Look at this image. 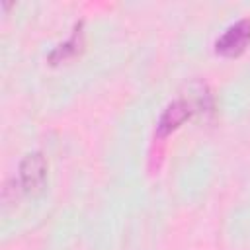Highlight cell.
Listing matches in <instances>:
<instances>
[{
  "instance_id": "obj_5",
  "label": "cell",
  "mask_w": 250,
  "mask_h": 250,
  "mask_svg": "<svg viewBox=\"0 0 250 250\" xmlns=\"http://www.w3.org/2000/svg\"><path fill=\"white\" fill-rule=\"evenodd\" d=\"M188 98L184 102L191 107V111H211L213 109V98L209 94V88L203 82H191L188 88Z\"/></svg>"
},
{
  "instance_id": "obj_4",
  "label": "cell",
  "mask_w": 250,
  "mask_h": 250,
  "mask_svg": "<svg viewBox=\"0 0 250 250\" xmlns=\"http://www.w3.org/2000/svg\"><path fill=\"white\" fill-rule=\"evenodd\" d=\"M82 43H84V41H82V21H80V23H76L74 33L70 35V39L64 41V43H61L59 47H55V49L49 53V62H51V64H61V62H64V61L76 57V55L82 51Z\"/></svg>"
},
{
  "instance_id": "obj_1",
  "label": "cell",
  "mask_w": 250,
  "mask_h": 250,
  "mask_svg": "<svg viewBox=\"0 0 250 250\" xmlns=\"http://www.w3.org/2000/svg\"><path fill=\"white\" fill-rule=\"evenodd\" d=\"M20 184L29 195H39L47 184V160L41 152H29L20 162Z\"/></svg>"
},
{
  "instance_id": "obj_2",
  "label": "cell",
  "mask_w": 250,
  "mask_h": 250,
  "mask_svg": "<svg viewBox=\"0 0 250 250\" xmlns=\"http://www.w3.org/2000/svg\"><path fill=\"white\" fill-rule=\"evenodd\" d=\"M250 43V20H238L215 41V51L223 57H238L246 51Z\"/></svg>"
},
{
  "instance_id": "obj_3",
  "label": "cell",
  "mask_w": 250,
  "mask_h": 250,
  "mask_svg": "<svg viewBox=\"0 0 250 250\" xmlns=\"http://www.w3.org/2000/svg\"><path fill=\"white\" fill-rule=\"evenodd\" d=\"M193 115L191 107L184 102V100H178V102H172L160 115L158 123H156V137L158 139H164L168 137L172 131H176L180 125H184L189 117Z\"/></svg>"
}]
</instances>
